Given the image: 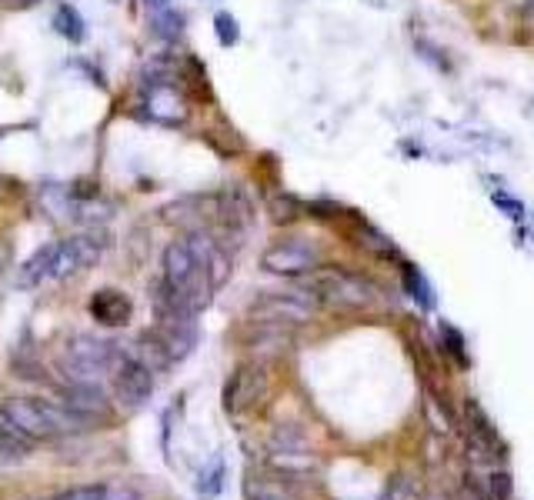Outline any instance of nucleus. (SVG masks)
Listing matches in <instances>:
<instances>
[{
	"label": "nucleus",
	"mask_w": 534,
	"mask_h": 500,
	"mask_svg": "<svg viewBox=\"0 0 534 500\" xmlns=\"http://www.w3.org/2000/svg\"><path fill=\"white\" fill-rule=\"evenodd\" d=\"M311 294L318 300H328V304H338V307H368L378 290H374L368 277L331 267V270H314Z\"/></svg>",
	"instance_id": "obj_5"
},
{
	"label": "nucleus",
	"mask_w": 534,
	"mask_h": 500,
	"mask_svg": "<svg viewBox=\"0 0 534 500\" xmlns=\"http://www.w3.org/2000/svg\"><path fill=\"white\" fill-rule=\"evenodd\" d=\"M87 310H91V317L101 327H114V330H121V327H127L134 320L131 297H127L124 290H117V287H101V290H97V294L91 297V304H87Z\"/></svg>",
	"instance_id": "obj_10"
},
{
	"label": "nucleus",
	"mask_w": 534,
	"mask_h": 500,
	"mask_svg": "<svg viewBox=\"0 0 534 500\" xmlns=\"http://www.w3.org/2000/svg\"><path fill=\"white\" fill-rule=\"evenodd\" d=\"M247 494H251V500H294L291 487H288V477H281V474L254 477L251 487H247Z\"/></svg>",
	"instance_id": "obj_16"
},
{
	"label": "nucleus",
	"mask_w": 534,
	"mask_h": 500,
	"mask_svg": "<svg viewBox=\"0 0 534 500\" xmlns=\"http://www.w3.org/2000/svg\"><path fill=\"white\" fill-rule=\"evenodd\" d=\"M144 7H147V14H154V10L171 7V0H144Z\"/></svg>",
	"instance_id": "obj_27"
},
{
	"label": "nucleus",
	"mask_w": 534,
	"mask_h": 500,
	"mask_svg": "<svg viewBox=\"0 0 534 500\" xmlns=\"http://www.w3.org/2000/svg\"><path fill=\"white\" fill-rule=\"evenodd\" d=\"M7 264H11V244H4V240H0V270H4Z\"/></svg>",
	"instance_id": "obj_26"
},
{
	"label": "nucleus",
	"mask_w": 534,
	"mask_h": 500,
	"mask_svg": "<svg viewBox=\"0 0 534 500\" xmlns=\"http://www.w3.org/2000/svg\"><path fill=\"white\" fill-rule=\"evenodd\" d=\"M0 414L11 420L21 434L31 440H54L67 434H81L87 430L61 400H41V397H11L0 404Z\"/></svg>",
	"instance_id": "obj_1"
},
{
	"label": "nucleus",
	"mask_w": 534,
	"mask_h": 500,
	"mask_svg": "<svg viewBox=\"0 0 534 500\" xmlns=\"http://www.w3.org/2000/svg\"><path fill=\"white\" fill-rule=\"evenodd\" d=\"M321 264V254L318 247L308 244V240L301 237H291V240H281V244L267 247L261 254V267L267 274H278V277H304V274H314Z\"/></svg>",
	"instance_id": "obj_8"
},
{
	"label": "nucleus",
	"mask_w": 534,
	"mask_h": 500,
	"mask_svg": "<svg viewBox=\"0 0 534 500\" xmlns=\"http://www.w3.org/2000/svg\"><path fill=\"white\" fill-rule=\"evenodd\" d=\"M47 500H111V487L104 484H84V487H71L64 494H54Z\"/></svg>",
	"instance_id": "obj_20"
},
{
	"label": "nucleus",
	"mask_w": 534,
	"mask_h": 500,
	"mask_svg": "<svg viewBox=\"0 0 534 500\" xmlns=\"http://www.w3.org/2000/svg\"><path fill=\"white\" fill-rule=\"evenodd\" d=\"M114 347L117 344L94 337V334H74L67 340L64 357H61L64 380H91V384H101V380L111 374Z\"/></svg>",
	"instance_id": "obj_3"
},
{
	"label": "nucleus",
	"mask_w": 534,
	"mask_h": 500,
	"mask_svg": "<svg viewBox=\"0 0 534 500\" xmlns=\"http://www.w3.org/2000/svg\"><path fill=\"white\" fill-rule=\"evenodd\" d=\"M267 387H271V380H267V367L261 360L241 364L224 387V410L234 417L247 414V410H254L267 397Z\"/></svg>",
	"instance_id": "obj_7"
},
{
	"label": "nucleus",
	"mask_w": 534,
	"mask_h": 500,
	"mask_svg": "<svg viewBox=\"0 0 534 500\" xmlns=\"http://www.w3.org/2000/svg\"><path fill=\"white\" fill-rule=\"evenodd\" d=\"M131 354L141 360L147 370H154V374H161V370H167V367L174 364L171 354H167V344H164L161 334H157L154 327L144 330V334L134 340V344H131Z\"/></svg>",
	"instance_id": "obj_11"
},
{
	"label": "nucleus",
	"mask_w": 534,
	"mask_h": 500,
	"mask_svg": "<svg viewBox=\"0 0 534 500\" xmlns=\"http://www.w3.org/2000/svg\"><path fill=\"white\" fill-rule=\"evenodd\" d=\"M318 297L304 294V290H284V294H264L251 307L254 317H261L264 324H304L314 317Z\"/></svg>",
	"instance_id": "obj_9"
},
{
	"label": "nucleus",
	"mask_w": 534,
	"mask_h": 500,
	"mask_svg": "<svg viewBox=\"0 0 534 500\" xmlns=\"http://www.w3.org/2000/svg\"><path fill=\"white\" fill-rule=\"evenodd\" d=\"M151 34L157 40H164V44H174V40L184 37V14L174 7H164V10H154L151 14Z\"/></svg>",
	"instance_id": "obj_14"
},
{
	"label": "nucleus",
	"mask_w": 534,
	"mask_h": 500,
	"mask_svg": "<svg viewBox=\"0 0 534 500\" xmlns=\"http://www.w3.org/2000/svg\"><path fill=\"white\" fill-rule=\"evenodd\" d=\"M484 490H488V500H508L511 490H514L511 474H508V470H498V467H494L491 474H488V480H484Z\"/></svg>",
	"instance_id": "obj_21"
},
{
	"label": "nucleus",
	"mask_w": 534,
	"mask_h": 500,
	"mask_svg": "<svg viewBox=\"0 0 534 500\" xmlns=\"http://www.w3.org/2000/svg\"><path fill=\"white\" fill-rule=\"evenodd\" d=\"M224 487V460L221 457H211V464L201 470V480H197V490H201L204 497H214L217 490Z\"/></svg>",
	"instance_id": "obj_17"
},
{
	"label": "nucleus",
	"mask_w": 534,
	"mask_h": 500,
	"mask_svg": "<svg viewBox=\"0 0 534 500\" xmlns=\"http://www.w3.org/2000/svg\"><path fill=\"white\" fill-rule=\"evenodd\" d=\"M458 500H488V490H484V484L478 477H464V484H461V494Z\"/></svg>",
	"instance_id": "obj_23"
},
{
	"label": "nucleus",
	"mask_w": 534,
	"mask_h": 500,
	"mask_svg": "<svg viewBox=\"0 0 534 500\" xmlns=\"http://www.w3.org/2000/svg\"><path fill=\"white\" fill-rule=\"evenodd\" d=\"M51 260H54V244L37 247L34 254L24 260V267L17 270V287H37V284H44L47 274H51Z\"/></svg>",
	"instance_id": "obj_13"
},
{
	"label": "nucleus",
	"mask_w": 534,
	"mask_h": 500,
	"mask_svg": "<svg viewBox=\"0 0 534 500\" xmlns=\"http://www.w3.org/2000/svg\"><path fill=\"white\" fill-rule=\"evenodd\" d=\"M424 500H451V497L444 494V490H428V494H424Z\"/></svg>",
	"instance_id": "obj_28"
},
{
	"label": "nucleus",
	"mask_w": 534,
	"mask_h": 500,
	"mask_svg": "<svg viewBox=\"0 0 534 500\" xmlns=\"http://www.w3.org/2000/svg\"><path fill=\"white\" fill-rule=\"evenodd\" d=\"M111 384H114V400L124 410H141L154 394V370H147L141 360L131 354V347H114L111 357Z\"/></svg>",
	"instance_id": "obj_4"
},
{
	"label": "nucleus",
	"mask_w": 534,
	"mask_h": 500,
	"mask_svg": "<svg viewBox=\"0 0 534 500\" xmlns=\"http://www.w3.org/2000/svg\"><path fill=\"white\" fill-rule=\"evenodd\" d=\"M61 404L84 427H101L114 417V400L104 394L101 384H91V380H61Z\"/></svg>",
	"instance_id": "obj_6"
},
{
	"label": "nucleus",
	"mask_w": 534,
	"mask_h": 500,
	"mask_svg": "<svg viewBox=\"0 0 534 500\" xmlns=\"http://www.w3.org/2000/svg\"><path fill=\"white\" fill-rule=\"evenodd\" d=\"M37 4H41V0H0V7L4 10H31Z\"/></svg>",
	"instance_id": "obj_25"
},
{
	"label": "nucleus",
	"mask_w": 534,
	"mask_h": 500,
	"mask_svg": "<svg viewBox=\"0 0 534 500\" xmlns=\"http://www.w3.org/2000/svg\"><path fill=\"white\" fill-rule=\"evenodd\" d=\"M411 490H414L411 480L404 477V474H398V477H394L391 484H388V494H384V500H408Z\"/></svg>",
	"instance_id": "obj_24"
},
{
	"label": "nucleus",
	"mask_w": 534,
	"mask_h": 500,
	"mask_svg": "<svg viewBox=\"0 0 534 500\" xmlns=\"http://www.w3.org/2000/svg\"><path fill=\"white\" fill-rule=\"evenodd\" d=\"M41 207L47 210L51 217H74V197H71V187L64 184H44L41 187Z\"/></svg>",
	"instance_id": "obj_15"
},
{
	"label": "nucleus",
	"mask_w": 534,
	"mask_h": 500,
	"mask_svg": "<svg viewBox=\"0 0 534 500\" xmlns=\"http://www.w3.org/2000/svg\"><path fill=\"white\" fill-rule=\"evenodd\" d=\"M404 287H408V294L418 300L421 307H431L434 304V300H431V287L424 284V277L418 274V267L404 264Z\"/></svg>",
	"instance_id": "obj_19"
},
{
	"label": "nucleus",
	"mask_w": 534,
	"mask_h": 500,
	"mask_svg": "<svg viewBox=\"0 0 534 500\" xmlns=\"http://www.w3.org/2000/svg\"><path fill=\"white\" fill-rule=\"evenodd\" d=\"M214 34L221 47H234L241 40V27H237V20L227 10H221V14H214Z\"/></svg>",
	"instance_id": "obj_18"
},
{
	"label": "nucleus",
	"mask_w": 534,
	"mask_h": 500,
	"mask_svg": "<svg viewBox=\"0 0 534 500\" xmlns=\"http://www.w3.org/2000/svg\"><path fill=\"white\" fill-rule=\"evenodd\" d=\"M301 214V204L294 197L288 194H278V197H271V217H274V224H291L294 217Z\"/></svg>",
	"instance_id": "obj_22"
},
{
	"label": "nucleus",
	"mask_w": 534,
	"mask_h": 500,
	"mask_svg": "<svg viewBox=\"0 0 534 500\" xmlns=\"http://www.w3.org/2000/svg\"><path fill=\"white\" fill-rule=\"evenodd\" d=\"M54 30L67 40V44H84L87 34H91V30H87L84 14L74 4H57V10H54Z\"/></svg>",
	"instance_id": "obj_12"
},
{
	"label": "nucleus",
	"mask_w": 534,
	"mask_h": 500,
	"mask_svg": "<svg viewBox=\"0 0 534 500\" xmlns=\"http://www.w3.org/2000/svg\"><path fill=\"white\" fill-rule=\"evenodd\" d=\"M528 14L534 17V0H528Z\"/></svg>",
	"instance_id": "obj_29"
},
{
	"label": "nucleus",
	"mask_w": 534,
	"mask_h": 500,
	"mask_svg": "<svg viewBox=\"0 0 534 500\" xmlns=\"http://www.w3.org/2000/svg\"><path fill=\"white\" fill-rule=\"evenodd\" d=\"M111 247V234L104 227H87L84 234H74L67 240H54V260L47 280H71L81 270L94 267Z\"/></svg>",
	"instance_id": "obj_2"
}]
</instances>
